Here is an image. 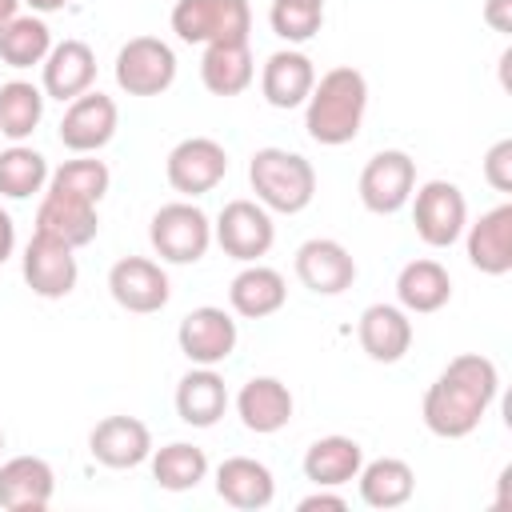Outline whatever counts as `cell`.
<instances>
[{"instance_id":"9c48e42d","label":"cell","mask_w":512,"mask_h":512,"mask_svg":"<svg viewBox=\"0 0 512 512\" xmlns=\"http://www.w3.org/2000/svg\"><path fill=\"white\" fill-rule=\"evenodd\" d=\"M416 188V164L400 148L376 152L360 172V204L376 216H392L412 200Z\"/></svg>"},{"instance_id":"d6986e66","label":"cell","mask_w":512,"mask_h":512,"mask_svg":"<svg viewBox=\"0 0 512 512\" xmlns=\"http://www.w3.org/2000/svg\"><path fill=\"white\" fill-rule=\"evenodd\" d=\"M96 80V52L84 40H60L44 56V96L52 100H76Z\"/></svg>"},{"instance_id":"5bb4252c","label":"cell","mask_w":512,"mask_h":512,"mask_svg":"<svg viewBox=\"0 0 512 512\" xmlns=\"http://www.w3.org/2000/svg\"><path fill=\"white\" fill-rule=\"evenodd\" d=\"M116 100L104 92H84L76 100H68V112L60 120V144L68 152H96L116 136Z\"/></svg>"},{"instance_id":"7402d4cb","label":"cell","mask_w":512,"mask_h":512,"mask_svg":"<svg viewBox=\"0 0 512 512\" xmlns=\"http://www.w3.org/2000/svg\"><path fill=\"white\" fill-rule=\"evenodd\" d=\"M240 424L256 436H272L292 420V392L276 376H252L236 396Z\"/></svg>"},{"instance_id":"8992f818","label":"cell","mask_w":512,"mask_h":512,"mask_svg":"<svg viewBox=\"0 0 512 512\" xmlns=\"http://www.w3.org/2000/svg\"><path fill=\"white\" fill-rule=\"evenodd\" d=\"M412 196H416L412 200V224H416V236L428 248H448V244H456L464 236L468 200L452 180H428Z\"/></svg>"},{"instance_id":"f1b7e54d","label":"cell","mask_w":512,"mask_h":512,"mask_svg":"<svg viewBox=\"0 0 512 512\" xmlns=\"http://www.w3.org/2000/svg\"><path fill=\"white\" fill-rule=\"evenodd\" d=\"M228 408V388L212 368H192L176 384V412L192 428H212Z\"/></svg>"},{"instance_id":"836d02e7","label":"cell","mask_w":512,"mask_h":512,"mask_svg":"<svg viewBox=\"0 0 512 512\" xmlns=\"http://www.w3.org/2000/svg\"><path fill=\"white\" fill-rule=\"evenodd\" d=\"M48 160L36 152V148H24V144H12L0 152V196H12V200H24L32 192H40L48 184Z\"/></svg>"},{"instance_id":"d590c367","label":"cell","mask_w":512,"mask_h":512,"mask_svg":"<svg viewBox=\"0 0 512 512\" xmlns=\"http://www.w3.org/2000/svg\"><path fill=\"white\" fill-rule=\"evenodd\" d=\"M268 20H272V32H276L280 40H288V44H304V40H312V36L320 32V24H324V8H320V4L272 0Z\"/></svg>"},{"instance_id":"277c9868","label":"cell","mask_w":512,"mask_h":512,"mask_svg":"<svg viewBox=\"0 0 512 512\" xmlns=\"http://www.w3.org/2000/svg\"><path fill=\"white\" fill-rule=\"evenodd\" d=\"M148 240L160 260L168 264H196L212 244V224L192 200H172L156 208L148 224Z\"/></svg>"},{"instance_id":"e575fe53","label":"cell","mask_w":512,"mask_h":512,"mask_svg":"<svg viewBox=\"0 0 512 512\" xmlns=\"http://www.w3.org/2000/svg\"><path fill=\"white\" fill-rule=\"evenodd\" d=\"M108 180H112V172H108L104 160H64L48 176V188L68 192V196H80L88 204H100L104 192H108Z\"/></svg>"},{"instance_id":"74e56055","label":"cell","mask_w":512,"mask_h":512,"mask_svg":"<svg viewBox=\"0 0 512 512\" xmlns=\"http://www.w3.org/2000/svg\"><path fill=\"white\" fill-rule=\"evenodd\" d=\"M484 24L492 28V32H512V0H488L484 4Z\"/></svg>"},{"instance_id":"d4e9b609","label":"cell","mask_w":512,"mask_h":512,"mask_svg":"<svg viewBox=\"0 0 512 512\" xmlns=\"http://www.w3.org/2000/svg\"><path fill=\"white\" fill-rule=\"evenodd\" d=\"M284 300H288V284H284V276H280L276 268H268V264H248V268L236 272L232 284H228V304H232V312L244 316V320H264V316L280 312Z\"/></svg>"},{"instance_id":"d6a6232c","label":"cell","mask_w":512,"mask_h":512,"mask_svg":"<svg viewBox=\"0 0 512 512\" xmlns=\"http://www.w3.org/2000/svg\"><path fill=\"white\" fill-rule=\"evenodd\" d=\"M204 476H208V456H204V448H196V444L176 440V444H164V448L152 456V480H156L160 488H168V492H188V488H196Z\"/></svg>"},{"instance_id":"f35d334b","label":"cell","mask_w":512,"mask_h":512,"mask_svg":"<svg viewBox=\"0 0 512 512\" xmlns=\"http://www.w3.org/2000/svg\"><path fill=\"white\" fill-rule=\"evenodd\" d=\"M296 508H300V512H316V508H324V512H344L348 504H344V496H336V492H328V488H316V492L304 496Z\"/></svg>"},{"instance_id":"7a4b0ae2","label":"cell","mask_w":512,"mask_h":512,"mask_svg":"<svg viewBox=\"0 0 512 512\" xmlns=\"http://www.w3.org/2000/svg\"><path fill=\"white\" fill-rule=\"evenodd\" d=\"M304 128L316 144H328V148H340L348 140H356L360 124H364V108H368V80L364 72L340 64V68H328L308 100H304Z\"/></svg>"},{"instance_id":"484cf974","label":"cell","mask_w":512,"mask_h":512,"mask_svg":"<svg viewBox=\"0 0 512 512\" xmlns=\"http://www.w3.org/2000/svg\"><path fill=\"white\" fill-rule=\"evenodd\" d=\"M252 52L248 40H220V44H204V60H200V80L212 96H240L252 84Z\"/></svg>"},{"instance_id":"ffe728a7","label":"cell","mask_w":512,"mask_h":512,"mask_svg":"<svg viewBox=\"0 0 512 512\" xmlns=\"http://www.w3.org/2000/svg\"><path fill=\"white\" fill-rule=\"evenodd\" d=\"M356 336H360V348H364L376 364H396V360L412 348V320H408V312L396 308V304H368V308L360 312Z\"/></svg>"},{"instance_id":"1f68e13d","label":"cell","mask_w":512,"mask_h":512,"mask_svg":"<svg viewBox=\"0 0 512 512\" xmlns=\"http://www.w3.org/2000/svg\"><path fill=\"white\" fill-rule=\"evenodd\" d=\"M44 116V92L28 80H8L0 84V136L8 140H28Z\"/></svg>"},{"instance_id":"4fadbf2b","label":"cell","mask_w":512,"mask_h":512,"mask_svg":"<svg viewBox=\"0 0 512 512\" xmlns=\"http://www.w3.org/2000/svg\"><path fill=\"white\" fill-rule=\"evenodd\" d=\"M176 340H180V352H184L192 364L212 368V364H220V360L232 356V348H236V320H232L224 308L204 304V308H192V312L180 320Z\"/></svg>"},{"instance_id":"7bdbcfd3","label":"cell","mask_w":512,"mask_h":512,"mask_svg":"<svg viewBox=\"0 0 512 512\" xmlns=\"http://www.w3.org/2000/svg\"><path fill=\"white\" fill-rule=\"evenodd\" d=\"M292 4H320L324 8V0H292Z\"/></svg>"},{"instance_id":"8fae6325","label":"cell","mask_w":512,"mask_h":512,"mask_svg":"<svg viewBox=\"0 0 512 512\" xmlns=\"http://www.w3.org/2000/svg\"><path fill=\"white\" fill-rule=\"evenodd\" d=\"M76 248H68L64 240L56 236H44V232H32L28 248H24V284L44 296V300H60L76 288Z\"/></svg>"},{"instance_id":"b9f144b4","label":"cell","mask_w":512,"mask_h":512,"mask_svg":"<svg viewBox=\"0 0 512 512\" xmlns=\"http://www.w3.org/2000/svg\"><path fill=\"white\" fill-rule=\"evenodd\" d=\"M16 4H20V0H0V28H4V24L16 16Z\"/></svg>"},{"instance_id":"7c38bea8","label":"cell","mask_w":512,"mask_h":512,"mask_svg":"<svg viewBox=\"0 0 512 512\" xmlns=\"http://www.w3.org/2000/svg\"><path fill=\"white\" fill-rule=\"evenodd\" d=\"M108 292L120 308L148 316V312H160L168 304V276L148 256H124L108 272Z\"/></svg>"},{"instance_id":"e0dca14e","label":"cell","mask_w":512,"mask_h":512,"mask_svg":"<svg viewBox=\"0 0 512 512\" xmlns=\"http://www.w3.org/2000/svg\"><path fill=\"white\" fill-rule=\"evenodd\" d=\"M56 492V472L40 456H12L0 464V508L44 512Z\"/></svg>"},{"instance_id":"60d3db41","label":"cell","mask_w":512,"mask_h":512,"mask_svg":"<svg viewBox=\"0 0 512 512\" xmlns=\"http://www.w3.org/2000/svg\"><path fill=\"white\" fill-rule=\"evenodd\" d=\"M24 4H28L32 12H40V16H44V12H60L68 0H24Z\"/></svg>"},{"instance_id":"cb8c5ba5","label":"cell","mask_w":512,"mask_h":512,"mask_svg":"<svg viewBox=\"0 0 512 512\" xmlns=\"http://www.w3.org/2000/svg\"><path fill=\"white\" fill-rule=\"evenodd\" d=\"M312 84H316V68H312V60L304 52L280 48V52H272L264 60L260 92H264V100L272 108H296V104H304L308 92H312Z\"/></svg>"},{"instance_id":"5b68a950","label":"cell","mask_w":512,"mask_h":512,"mask_svg":"<svg viewBox=\"0 0 512 512\" xmlns=\"http://www.w3.org/2000/svg\"><path fill=\"white\" fill-rule=\"evenodd\" d=\"M252 8L248 0H176L172 32L184 44H220V40H248Z\"/></svg>"},{"instance_id":"44dd1931","label":"cell","mask_w":512,"mask_h":512,"mask_svg":"<svg viewBox=\"0 0 512 512\" xmlns=\"http://www.w3.org/2000/svg\"><path fill=\"white\" fill-rule=\"evenodd\" d=\"M468 228V260L484 276L512 272V204H496Z\"/></svg>"},{"instance_id":"6da1fadb","label":"cell","mask_w":512,"mask_h":512,"mask_svg":"<svg viewBox=\"0 0 512 512\" xmlns=\"http://www.w3.org/2000/svg\"><path fill=\"white\" fill-rule=\"evenodd\" d=\"M496 392H500L496 364L480 352H460L444 364V372L424 392V408H420L424 428L444 440L472 436L480 428L484 412L492 408Z\"/></svg>"},{"instance_id":"9a60e30c","label":"cell","mask_w":512,"mask_h":512,"mask_svg":"<svg viewBox=\"0 0 512 512\" xmlns=\"http://www.w3.org/2000/svg\"><path fill=\"white\" fill-rule=\"evenodd\" d=\"M296 276L304 288H312L320 296H340L356 280V260L340 240L312 236L296 248Z\"/></svg>"},{"instance_id":"4316f807","label":"cell","mask_w":512,"mask_h":512,"mask_svg":"<svg viewBox=\"0 0 512 512\" xmlns=\"http://www.w3.org/2000/svg\"><path fill=\"white\" fill-rule=\"evenodd\" d=\"M396 300L404 312H440L452 300V276L440 260H408L396 276Z\"/></svg>"},{"instance_id":"f546056e","label":"cell","mask_w":512,"mask_h":512,"mask_svg":"<svg viewBox=\"0 0 512 512\" xmlns=\"http://www.w3.org/2000/svg\"><path fill=\"white\" fill-rule=\"evenodd\" d=\"M356 480H360V500L368 508H400L412 500V488H416L412 468L396 456H380V460L360 464Z\"/></svg>"},{"instance_id":"ee69618b","label":"cell","mask_w":512,"mask_h":512,"mask_svg":"<svg viewBox=\"0 0 512 512\" xmlns=\"http://www.w3.org/2000/svg\"><path fill=\"white\" fill-rule=\"evenodd\" d=\"M0 452H4V432H0Z\"/></svg>"},{"instance_id":"ab89813d","label":"cell","mask_w":512,"mask_h":512,"mask_svg":"<svg viewBox=\"0 0 512 512\" xmlns=\"http://www.w3.org/2000/svg\"><path fill=\"white\" fill-rule=\"evenodd\" d=\"M12 248H16V224H12V216L0 208V264L12 256Z\"/></svg>"},{"instance_id":"ac0fdd59","label":"cell","mask_w":512,"mask_h":512,"mask_svg":"<svg viewBox=\"0 0 512 512\" xmlns=\"http://www.w3.org/2000/svg\"><path fill=\"white\" fill-rule=\"evenodd\" d=\"M36 232L56 236V240H64L68 248H84V244H92L96 232H100L96 204L48 188L44 200H40V208H36Z\"/></svg>"},{"instance_id":"3957f363","label":"cell","mask_w":512,"mask_h":512,"mask_svg":"<svg viewBox=\"0 0 512 512\" xmlns=\"http://www.w3.org/2000/svg\"><path fill=\"white\" fill-rule=\"evenodd\" d=\"M252 192L272 212H304L316 196V168L288 148H260L248 160Z\"/></svg>"},{"instance_id":"ba28073f","label":"cell","mask_w":512,"mask_h":512,"mask_svg":"<svg viewBox=\"0 0 512 512\" xmlns=\"http://www.w3.org/2000/svg\"><path fill=\"white\" fill-rule=\"evenodd\" d=\"M176 80V52L160 36H132L116 52V84L128 96H160Z\"/></svg>"},{"instance_id":"2e32d148","label":"cell","mask_w":512,"mask_h":512,"mask_svg":"<svg viewBox=\"0 0 512 512\" xmlns=\"http://www.w3.org/2000/svg\"><path fill=\"white\" fill-rule=\"evenodd\" d=\"M88 452L104 468H136L152 456V432L136 416H104L88 432Z\"/></svg>"},{"instance_id":"52a82bcc","label":"cell","mask_w":512,"mask_h":512,"mask_svg":"<svg viewBox=\"0 0 512 512\" xmlns=\"http://www.w3.org/2000/svg\"><path fill=\"white\" fill-rule=\"evenodd\" d=\"M212 236L224 248V256H232L240 264H256L272 248L276 224H272V216L260 200H228L216 216Z\"/></svg>"},{"instance_id":"8d00e7d4","label":"cell","mask_w":512,"mask_h":512,"mask_svg":"<svg viewBox=\"0 0 512 512\" xmlns=\"http://www.w3.org/2000/svg\"><path fill=\"white\" fill-rule=\"evenodd\" d=\"M484 180L496 192H512V140H496L484 156Z\"/></svg>"},{"instance_id":"4dcf8cb0","label":"cell","mask_w":512,"mask_h":512,"mask_svg":"<svg viewBox=\"0 0 512 512\" xmlns=\"http://www.w3.org/2000/svg\"><path fill=\"white\" fill-rule=\"evenodd\" d=\"M52 52V32L40 16H12L0 28V60L8 68H32L44 64V56Z\"/></svg>"},{"instance_id":"603a6c76","label":"cell","mask_w":512,"mask_h":512,"mask_svg":"<svg viewBox=\"0 0 512 512\" xmlns=\"http://www.w3.org/2000/svg\"><path fill=\"white\" fill-rule=\"evenodd\" d=\"M216 496L240 512H256L268 508L276 496V480L268 472V464L252 460V456H228L216 468Z\"/></svg>"},{"instance_id":"83f0119b","label":"cell","mask_w":512,"mask_h":512,"mask_svg":"<svg viewBox=\"0 0 512 512\" xmlns=\"http://www.w3.org/2000/svg\"><path fill=\"white\" fill-rule=\"evenodd\" d=\"M360 464H364V448L352 436H320L304 452V476L316 488H340V484L356 480Z\"/></svg>"},{"instance_id":"30bf717a","label":"cell","mask_w":512,"mask_h":512,"mask_svg":"<svg viewBox=\"0 0 512 512\" xmlns=\"http://www.w3.org/2000/svg\"><path fill=\"white\" fill-rule=\"evenodd\" d=\"M228 172V152L212 136H188L168 152L164 176L180 196H204L212 192Z\"/></svg>"}]
</instances>
